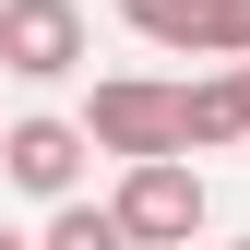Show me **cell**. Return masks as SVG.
<instances>
[{
    "instance_id": "obj_1",
    "label": "cell",
    "mask_w": 250,
    "mask_h": 250,
    "mask_svg": "<svg viewBox=\"0 0 250 250\" xmlns=\"http://www.w3.org/2000/svg\"><path fill=\"white\" fill-rule=\"evenodd\" d=\"M83 143L96 155H191V96L179 83H96V107H83Z\"/></svg>"
},
{
    "instance_id": "obj_5",
    "label": "cell",
    "mask_w": 250,
    "mask_h": 250,
    "mask_svg": "<svg viewBox=\"0 0 250 250\" xmlns=\"http://www.w3.org/2000/svg\"><path fill=\"white\" fill-rule=\"evenodd\" d=\"M0 179L36 191V203H72V179H83V119H12V131H0Z\"/></svg>"
},
{
    "instance_id": "obj_2",
    "label": "cell",
    "mask_w": 250,
    "mask_h": 250,
    "mask_svg": "<svg viewBox=\"0 0 250 250\" xmlns=\"http://www.w3.org/2000/svg\"><path fill=\"white\" fill-rule=\"evenodd\" d=\"M107 214L131 227V250H191V227H203V167H191V155H143Z\"/></svg>"
},
{
    "instance_id": "obj_9",
    "label": "cell",
    "mask_w": 250,
    "mask_h": 250,
    "mask_svg": "<svg viewBox=\"0 0 250 250\" xmlns=\"http://www.w3.org/2000/svg\"><path fill=\"white\" fill-rule=\"evenodd\" d=\"M238 72H250V60H238Z\"/></svg>"
},
{
    "instance_id": "obj_3",
    "label": "cell",
    "mask_w": 250,
    "mask_h": 250,
    "mask_svg": "<svg viewBox=\"0 0 250 250\" xmlns=\"http://www.w3.org/2000/svg\"><path fill=\"white\" fill-rule=\"evenodd\" d=\"M0 72L72 83L83 72V12H72V0H0Z\"/></svg>"
},
{
    "instance_id": "obj_7",
    "label": "cell",
    "mask_w": 250,
    "mask_h": 250,
    "mask_svg": "<svg viewBox=\"0 0 250 250\" xmlns=\"http://www.w3.org/2000/svg\"><path fill=\"white\" fill-rule=\"evenodd\" d=\"M36 250H131V227H119V214H107V203H60Z\"/></svg>"
},
{
    "instance_id": "obj_4",
    "label": "cell",
    "mask_w": 250,
    "mask_h": 250,
    "mask_svg": "<svg viewBox=\"0 0 250 250\" xmlns=\"http://www.w3.org/2000/svg\"><path fill=\"white\" fill-rule=\"evenodd\" d=\"M119 12L179 60H250V0H119Z\"/></svg>"
},
{
    "instance_id": "obj_8",
    "label": "cell",
    "mask_w": 250,
    "mask_h": 250,
    "mask_svg": "<svg viewBox=\"0 0 250 250\" xmlns=\"http://www.w3.org/2000/svg\"><path fill=\"white\" fill-rule=\"evenodd\" d=\"M0 250H36V238H12V227H0Z\"/></svg>"
},
{
    "instance_id": "obj_6",
    "label": "cell",
    "mask_w": 250,
    "mask_h": 250,
    "mask_svg": "<svg viewBox=\"0 0 250 250\" xmlns=\"http://www.w3.org/2000/svg\"><path fill=\"white\" fill-rule=\"evenodd\" d=\"M191 96V143H250V72L227 60V72H203V83H179Z\"/></svg>"
},
{
    "instance_id": "obj_10",
    "label": "cell",
    "mask_w": 250,
    "mask_h": 250,
    "mask_svg": "<svg viewBox=\"0 0 250 250\" xmlns=\"http://www.w3.org/2000/svg\"><path fill=\"white\" fill-rule=\"evenodd\" d=\"M238 250H250V238H238Z\"/></svg>"
}]
</instances>
